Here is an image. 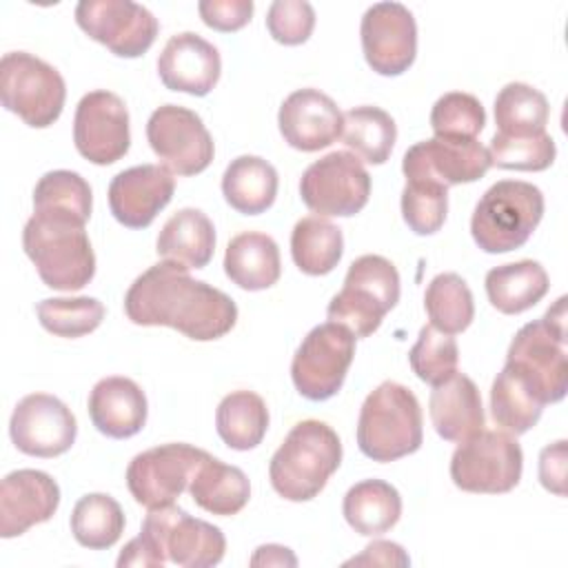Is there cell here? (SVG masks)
Segmentation results:
<instances>
[{"instance_id":"ffe728a7","label":"cell","mask_w":568,"mask_h":568,"mask_svg":"<svg viewBox=\"0 0 568 568\" xmlns=\"http://www.w3.org/2000/svg\"><path fill=\"white\" fill-rule=\"evenodd\" d=\"M173 173L160 164H140L120 171L109 184V209L126 229H146L171 202Z\"/></svg>"},{"instance_id":"8992f818","label":"cell","mask_w":568,"mask_h":568,"mask_svg":"<svg viewBox=\"0 0 568 568\" xmlns=\"http://www.w3.org/2000/svg\"><path fill=\"white\" fill-rule=\"evenodd\" d=\"M544 217V193L521 180L495 182L477 202L470 235L486 253L521 248Z\"/></svg>"},{"instance_id":"7dc6e473","label":"cell","mask_w":568,"mask_h":568,"mask_svg":"<svg viewBox=\"0 0 568 568\" xmlns=\"http://www.w3.org/2000/svg\"><path fill=\"white\" fill-rule=\"evenodd\" d=\"M539 481L546 490L566 495V439L546 446L539 453Z\"/></svg>"},{"instance_id":"d590c367","label":"cell","mask_w":568,"mask_h":568,"mask_svg":"<svg viewBox=\"0 0 568 568\" xmlns=\"http://www.w3.org/2000/svg\"><path fill=\"white\" fill-rule=\"evenodd\" d=\"M541 410L544 404L524 384V379L510 366H504L490 388V415L495 424L504 433L517 437L539 422Z\"/></svg>"},{"instance_id":"d6a6232c","label":"cell","mask_w":568,"mask_h":568,"mask_svg":"<svg viewBox=\"0 0 568 568\" xmlns=\"http://www.w3.org/2000/svg\"><path fill=\"white\" fill-rule=\"evenodd\" d=\"M342 253L344 235L333 222L320 215H308L293 226L291 255L302 273L326 275L339 264Z\"/></svg>"},{"instance_id":"30bf717a","label":"cell","mask_w":568,"mask_h":568,"mask_svg":"<svg viewBox=\"0 0 568 568\" xmlns=\"http://www.w3.org/2000/svg\"><path fill=\"white\" fill-rule=\"evenodd\" d=\"M521 468V446L504 430H481L462 442L450 457V479L466 493H508L519 484Z\"/></svg>"},{"instance_id":"f35d334b","label":"cell","mask_w":568,"mask_h":568,"mask_svg":"<svg viewBox=\"0 0 568 568\" xmlns=\"http://www.w3.org/2000/svg\"><path fill=\"white\" fill-rule=\"evenodd\" d=\"M91 206V186L75 171H49L38 180L33 189V211H58L89 222Z\"/></svg>"},{"instance_id":"f1b7e54d","label":"cell","mask_w":568,"mask_h":568,"mask_svg":"<svg viewBox=\"0 0 568 568\" xmlns=\"http://www.w3.org/2000/svg\"><path fill=\"white\" fill-rule=\"evenodd\" d=\"M189 493L202 510L220 517H231L248 504L251 484L242 468L224 464L209 455L197 466L189 484Z\"/></svg>"},{"instance_id":"4dcf8cb0","label":"cell","mask_w":568,"mask_h":568,"mask_svg":"<svg viewBox=\"0 0 568 568\" xmlns=\"http://www.w3.org/2000/svg\"><path fill=\"white\" fill-rule=\"evenodd\" d=\"M342 513L355 532L375 537L388 532L399 521L402 497L397 488L384 479H364L348 488Z\"/></svg>"},{"instance_id":"5bb4252c","label":"cell","mask_w":568,"mask_h":568,"mask_svg":"<svg viewBox=\"0 0 568 568\" xmlns=\"http://www.w3.org/2000/svg\"><path fill=\"white\" fill-rule=\"evenodd\" d=\"M146 140L175 175H197L213 162V138L202 118L180 104H162L146 122Z\"/></svg>"},{"instance_id":"836d02e7","label":"cell","mask_w":568,"mask_h":568,"mask_svg":"<svg viewBox=\"0 0 568 568\" xmlns=\"http://www.w3.org/2000/svg\"><path fill=\"white\" fill-rule=\"evenodd\" d=\"M344 144L368 164H384L397 140V126L390 113L379 106H355L344 113Z\"/></svg>"},{"instance_id":"f6af8a7d","label":"cell","mask_w":568,"mask_h":568,"mask_svg":"<svg viewBox=\"0 0 568 568\" xmlns=\"http://www.w3.org/2000/svg\"><path fill=\"white\" fill-rule=\"evenodd\" d=\"M315 27V9L306 0H275L266 13L271 38L286 47L306 42Z\"/></svg>"},{"instance_id":"2e32d148","label":"cell","mask_w":568,"mask_h":568,"mask_svg":"<svg viewBox=\"0 0 568 568\" xmlns=\"http://www.w3.org/2000/svg\"><path fill=\"white\" fill-rule=\"evenodd\" d=\"M73 142L84 160L100 166L124 158L131 144V131L122 98L104 89L82 95L73 118Z\"/></svg>"},{"instance_id":"484cf974","label":"cell","mask_w":568,"mask_h":568,"mask_svg":"<svg viewBox=\"0 0 568 568\" xmlns=\"http://www.w3.org/2000/svg\"><path fill=\"white\" fill-rule=\"evenodd\" d=\"M224 273L244 291L271 288L282 273V260L275 240L257 231L235 235L224 253Z\"/></svg>"},{"instance_id":"60d3db41","label":"cell","mask_w":568,"mask_h":568,"mask_svg":"<svg viewBox=\"0 0 568 568\" xmlns=\"http://www.w3.org/2000/svg\"><path fill=\"white\" fill-rule=\"evenodd\" d=\"M408 362L413 373L430 384L437 386L457 373L459 348L453 335L437 331L435 326H422L415 346L408 353Z\"/></svg>"},{"instance_id":"7a4b0ae2","label":"cell","mask_w":568,"mask_h":568,"mask_svg":"<svg viewBox=\"0 0 568 568\" xmlns=\"http://www.w3.org/2000/svg\"><path fill=\"white\" fill-rule=\"evenodd\" d=\"M82 220L58 211H33L22 246L40 280L55 291H80L95 275V253Z\"/></svg>"},{"instance_id":"44dd1931","label":"cell","mask_w":568,"mask_h":568,"mask_svg":"<svg viewBox=\"0 0 568 568\" xmlns=\"http://www.w3.org/2000/svg\"><path fill=\"white\" fill-rule=\"evenodd\" d=\"M277 124L288 146L313 153L326 149L342 135L344 113L320 89H297L282 102Z\"/></svg>"},{"instance_id":"4316f807","label":"cell","mask_w":568,"mask_h":568,"mask_svg":"<svg viewBox=\"0 0 568 568\" xmlns=\"http://www.w3.org/2000/svg\"><path fill=\"white\" fill-rule=\"evenodd\" d=\"M162 260L184 264L186 268H204L215 251V229L200 209H180L173 213L155 242Z\"/></svg>"},{"instance_id":"7402d4cb","label":"cell","mask_w":568,"mask_h":568,"mask_svg":"<svg viewBox=\"0 0 568 568\" xmlns=\"http://www.w3.org/2000/svg\"><path fill=\"white\" fill-rule=\"evenodd\" d=\"M60 506V486L42 470L20 468L0 484V535L4 539L49 521Z\"/></svg>"},{"instance_id":"b9f144b4","label":"cell","mask_w":568,"mask_h":568,"mask_svg":"<svg viewBox=\"0 0 568 568\" xmlns=\"http://www.w3.org/2000/svg\"><path fill=\"white\" fill-rule=\"evenodd\" d=\"M486 124L481 102L464 91L444 93L430 111V129L435 138L475 140Z\"/></svg>"},{"instance_id":"8fae6325","label":"cell","mask_w":568,"mask_h":568,"mask_svg":"<svg viewBox=\"0 0 568 568\" xmlns=\"http://www.w3.org/2000/svg\"><path fill=\"white\" fill-rule=\"evenodd\" d=\"M355 357V335L335 322L317 324L306 333L291 362L297 393L311 402L337 395Z\"/></svg>"},{"instance_id":"7bdbcfd3","label":"cell","mask_w":568,"mask_h":568,"mask_svg":"<svg viewBox=\"0 0 568 568\" xmlns=\"http://www.w3.org/2000/svg\"><path fill=\"white\" fill-rule=\"evenodd\" d=\"M490 166L508 171H546L557 155L555 140L548 133L510 138L495 133L488 144Z\"/></svg>"},{"instance_id":"ee69618b","label":"cell","mask_w":568,"mask_h":568,"mask_svg":"<svg viewBox=\"0 0 568 568\" xmlns=\"http://www.w3.org/2000/svg\"><path fill=\"white\" fill-rule=\"evenodd\" d=\"M448 213V189L426 180H406L402 191V217L417 235L437 233Z\"/></svg>"},{"instance_id":"e575fe53","label":"cell","mask_w":568,"mask_h":568,"mask_svg":"<svg viewBox=\"0 0 568 568\" xmlns=\"http://www.w3.org/2000/svg\"><path fill=\"white\" fill-rule=\"evenodd\" d=\"M548 113L546 95L524 82H508L495 98V124L499 135L526 138L546 133Z\"/></svg>"},{"instance_id":"d6986e66","label":"cell","mask_w":568,"mask_h":568,"mask_svg":"<svg viewBox=\"0 0 568 568\" xmlns=\"http://www.w3.org/2000/svg\"><path fill=\"white\" fill-rule=\"evenodd\" d=\"M490 158L477 140L430 138L413 144L402 160L406 180H426L442 186L468 184L486 175Z\"/></svg>"},{"instance_id":"6da1fadb","label":"cell","mask_w":568,"mask_h":568,"mask_svg":"<svg viewBox=\"0 0 568 568\" xmlns=\"http://www.w3.org/2000/svg\"><path fill=\"white\" fill-rule=\"evenodd\" d=\"M124 313L138 326H169L195 342L224 337L237 322L235 302L191 277L184 264L162 260L146 268L124 295Z\"/></svg>"},{"instance_id":"e0dca14e","label":"cell","mask_w":568,"mask_h":568,"mask_svg":"<svg viewBox=\"0 0 568 568\" xmlns=\"http://www.w3.org/2000/svg\"><path fill=\"white\" fill-rule=\"evenodd\" d=\"M13 446L31 457H58L67 453L78 435V422L71 408L49 393L22 397L9 422Z\"/></svg>"},{"instance_id":"3957f363","label":"cell","mask_w":568,"mask_h":568,"mask_svg":"<svg viewBox=\"0 0 568 568\" xmlns=\"http://www.w3.org/2000/svg\"><path fill=\"white\" fill-rule=\"evenodd\" d=\"M342 464V442L337 433L320 422H297L268 464L273 490L288 501H308L322 493L331 475Z\"/></svg>"},{"instance_id":"ab89813d","label":"cell","mask_w":568,"mask_h":568,"mask_svg":"<svg viewBox=\"0 0 568 568\" xmlns=\"http://www.w3.org/2000/svg\"><path fill=\"white\" fill-rule=\"evenodd\" d=\"M44 331L58 337H82L104 320V306L95 297H49L36 306Z\"/></svg>"},{"instance_id":"ba28073f","label":"cell","mask_w":568,"mask_h":568,"mask_svg":"<svg viewBox=\"0 0 568 568\" xmlns=\"http://www.w3.org/2000/svg\"><path fill=\"white\" fill-rule=\"evenodd\" d=\"M138 537L153 555L158 568L166 561L184 568H209L220 564L226 550L224 532L217 526L191 517L173 504L149 508Z\"/></svg>"},{"instance_id":"681fc988","label":"cell","mask_w":568,"mask_h":568,"mask_svg":"<svg viewBox=\"0 0 568 568\" xmlns=\"http://www.w3.org/2000/svg\"><path fill=\"white\" fill-rule=\"evenodd\" d=\"M295 564H297L295 555L288 548L277 544L260 546L251 557V566H295Z\"/></svg>"},{"instance_id":"4fadbf2b","label":"cell","mask_w":568,"mask_h":568,"mask_svg":"<svg viewBox=\"0 0 568 568\" xmlns=\"http://www.w3.org/2000/svg\"><path fill=\"white\" fill-rule=\"evenodd\" d=\"M209 457L191 444H162L135 455L126 468V486L144 508L173 504L191 484L197 466Z\"/></svg>"},{"instance_id":"bcb514c9","label":"cell","mask_w":568,"mask_h":568,"mask_svg":"<svg viewBox=\"0 0 568 568\" xmlns=\"http://www.w3.org/2000/svg\"><path fill=\"white\" fill-rule=\"evenodd\" d=\"M197 11L206 27L229 33L248 24L253 16V2L251 0H202L197 4Z\"/></svg>"},{"instance_id":"9c48e42d","label":"cell","mask_w":568,"mask_h":568,"mask_svg":"<svg viewBox=\"0 0 568 568\" xmlns=\"http://www.w3.org/2000/svg\"><path fill=\"white\" fill-rule=\"evenodd\" d=\"M67 87L55 67L27 53L9 51L0 60V100L33 129L51 126L64 106Z\"/></svg>"},{"instance_id":"5b68a950","label":"cell","mask_w":568,"mask_h":568,"mask_svg":"<svg viewBox=\"0 0 568 568\" xmlns=\"http://www.w3.org/2000/svg\"><path fill=\"white\" fill-rule=\"evenodd\" d=\"M422 408L415 393L397 382H382L359 408L357 446L373 462H395L419 450Z\"/></svg>"},{"instance_id":"52a82bcc","label":"cell","mask_w":568,"mask_h":568,"mask_svg":"<svg viewBox=\"0 0 568 568\" xmlns=\"http://www.w3.org/2000/svg\"><path fill=\"white\" fill-rule=\"evenodd\" d=\"M399 302V273L382 255H362L346 271L342 291L328 302V322L348 328L355 339L373 335Z\"/></svg>"},{"instance_id":"83f0119b","label":"cell","mask_w":568,"mask_h":568,"mask_svg":"<svg viewBox=\"0 0 568 568\" xmlns=\"http://www.w3.org/2000/svg\"><path fill=\"white\" fill-rule=\"evenodd\" d=\"M488 302L504 315L532 308L550 288L546 268L535 260H519L495 266L484 280Z\"/></svg>"},{"instance_id":"277c9868","label":"cell","mask_w":568,"mask_h":568,"mask_svg":"<svg viewBox=\"0 0 568 568\" xmlns=\"http://www.w3.org/2000/svg\"><path fill=\"white\" fill-rule=\"evenodd\" d=\"M566 297H559L541 320L524 324L506 353L510 366L546 406L561 402L568 390L566 362Z\"/></svg>"},{"instance_id":"ac0fdd59","label":"cell","mask_w":568,"mask_h":568,"mask_svg":"<svg viewBox=\"0 0 568 568\" xmlns=\"http://www.w3.org/2000/svg\"><path fill=\"white\" fill-rule=\"evenodd\" d=\"M362 51L379 75L404 73L417 55V24L402 2H377L362 16Z\"/></svg>"},{"instance_id":"c3c4849f","label":"cell","mask_w":568,"mask_h":568,"mask_svg":"<svg viewBox=\"0 0 568 568\" xmlns=\"http://www.w3.org/2000/svg\"><path fill=\"white\" fill-rule=\"evenodd\" d=\"M408 566L410 559L404 548L395 541L377 539L364 548L362 555L348 559L344 566Z\"/></svg>"},{"instance_id":"8d00e7d4","label":"cell","mask_w":568,"mask_h":568,"mask_svg":"<svg viewBox=\"0 0 568 568\" xmlns=\"http://www.w3.org/2000/svg\"><path fill=\"white\" fill-rule=\"evenodd\" d=\"M71 532L89 550L111 548L124 532L122 506L104 493L80 497L71 513Z\"/></svg>"},{"instance_id":"d4e9b609","label":"cell","mask_w":568,"mask_h":568,"mask_svg":"<svg viewBox=\"0 0 568 568\" xmlns=\"http://www.w3.org/2000/svg\"><path fill=\"white\" fill-rule=\"evenodd\" d=\"M433 428L446 442H466L484 430V406L475 382L464 373H453L433 386L428 399Z\"/></svg>"},{"instance_id":"9a60e30c","label":"cell","mask_w":568,"mask_h":568,"mask_svg":"<svg viewBox=\"0 0 568 568\" xmlns=\"http://www.w3.org/2000/svg\"><path fill=\"white\" fill-rule=\"evenodd\" d=\"M78 27L120 58H140L158 38L155 16L131 0H82L75 7Z\"/></svg>"},{"instance_id":"1f68e13d","label":"cell","mask_w":568,"mask_h":568,"mask_svg":"<svg viewBox=\"0 0 568 568\" xmlns=\"http://www.w3.org/2000/svg\"><path fill=\"white\" fill-rule=\"evenodd\" d=\"M215 428L233 450L255 448L268 428L266 402L253 390H233L217 404Z\"/></svg>"},{"instance_id":"74e56055","label":"cell","mask_w":568,"mask_h":568,"mask_svg":"<svg viewBox=\"0 0 568 568\" xmlns=\"http://www.w3.org/2000/svg\"><path fill=\"white\" fill-rule=\"evenodd\" d=\"M424 308L430 326L448 335L466 331L475 317L473 293L457 273H439L430 280L424 293Z\"/></svg>"},{"instance_id":"7c38bea8","label":"cell","mask_w":568,"mask_h":568,"mask_svg":"<svg viewBox=\"0 0 568 568\" xmlns=\"http://www.w3.org/2000/svg\"><path fill=\"white\" fill-rule=\"evenodd\" d=\"M300 195L320 217H351L368 202L371 175L357 155L333 151L302 173Z\"/></svg>"},{"instance_id":"cb8c5ba5","label":"cell","mask_w":568,"mask_h":568,"mask_svg":"<svg viewBox=\"0 0 568 568\" xmlns=\"http://www.w3.org/2000/svg\"><path fill=\"white\" fill-rule=\"evenodd\" d=\"M146 395L129 377H104L89 395V417L93 426L113 439L138 435L146 424Z\"/></svg>"},{"instance_id":"603a6c76","label":"cell","mask_w":568,"mask_h":568,"mask_svg":"<svg viewBox=\"0 0 568 568\" xmlns=\"http://www.w3.org/2000/svg\"><path fill=\"white\" fill-rule=\"evenodd\" d=\"M220 51L193 31L175 33L158 58V73L166 89L206 95L220 80Z\"/></svg>"},{"instance_id":"f546056e","label":"cell","mask_w":568,"mask_h":568,"mask_svg":"<svg viewBox=\"0 0 568 568\" xmlns=\"http://www.w3.org/2000/svg\"><path fill=\"white\" fill-rule=\"evenodd\" d=\"M222 195L242 215H260L275 202L277 171L257 155L231 160L222 175Z\"/></svg>"}]
</instances>
